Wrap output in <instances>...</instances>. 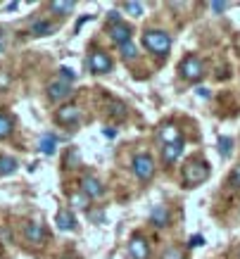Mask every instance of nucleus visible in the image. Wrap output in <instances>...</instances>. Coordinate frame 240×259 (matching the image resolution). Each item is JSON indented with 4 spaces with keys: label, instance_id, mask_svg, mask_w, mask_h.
<instances>
[{
    "label": "nucleus",
    "instance_id": "21",
    "mask_svg": "<svg viewBox=\"0 0 240 259\" xmlns=\"http://www.w3.org/2000/svg\"><path fill=\"white\" fill-rule=\"evenodd\" d=\"M119 50H122V57H124V60H136V55H138V53H136V46H133L131 40L124 43V46H119Z\"/></svg>",
    "mask_w": 240,
    "mask_h": 259
},
{
    "label": "nucleus",
    "instance_id": "20",
    "mask_svg": "<svg viewBox=\"0 0 240 259\" xmlns=\"http://www.w3.org/2000/svg\"><path fill=\"white\" fill-rule=\"evenodd\" d=\"M10 134H12V119L0 112V138H8Z\"/></svg>",
    "mask_w": 240,
    "mask_h": 259
},
{
    "label": "nucleus",
    "instance_id": "16",
    "mask_svg": "<svg viewBox=\"0 0 240 259\" xmlns=\"http://www.w3.org/2000/svg\"><path fill=\"white\" fill-rule=\"evenodd\" d=\"M150 219H152V224H155V226H167V224H169V212H167V207H162V204L152 207Z\"/></svg>",
    "mask_w": 240,
    "mask_h": 259
},
{
    "label": "nucleus",
    "instance_id": "2",
    "mask_svg": "<svg viewBox=\"0 0 240 259\" xmlns=\"http://www.w3.org/2000/svg\"><path fill=\"white\" fill-rule=\"evenodd\" d=\"M209 164L205 159H190L186 164V171H183V181H186L188 186H197L202 183L205 179H209Z\"/></svg>",
    "mask_w": 240,
    "mask_h": 259
},
{
    "label": "nucleus",
    "instance_id": "28",
    "mask_svg": "<svg viewBox=\"0 0 240 259\" xmlns=\"http://www.w3.org/2000/svg\"><path fill=\"white\" fill-rule=\"evenodd\" d=\"M195 93H197V98H205V100L212 95V93H209V88H205V86H197V88H195Z\"/></svg>",
    "mask_w": 240,
    "mask_h": 259
},
{
    "label": "nucleus",
    "instance_id": "25",
    "mask_svg": "<svg viewBox=\"0 0 240 259\" xmlns=\"http://www.w3.org/2000/svg\"><path fill=\"white\" fill-rule=\"evenodd\" d=\"M71 202H74L76 209H84L86 204H88V197H86L84 193H74V195H71Z\"/></svg>",
    "mask_w": 240,
    "mask_h": 259
},
{
    "label": "nucleus",
    "instance_id": "18",
    "mask_svg": "<svg viewBox=\"0 0 240 259\" xmlns=\"http://www.w3.org/2000/svg\"><path fill=\"white\" fill-rule=\"evenodd\" d=\"M55 31V26L50 22H36L31 26V33L33 36H48V33H53Z\"/></svg>",
    "mask_w": 240,
    "mask_h": 259
},
{
    "label": "nucleus",
    "instance_id": "1",
    "mask_svg": "<svg viewBox=\"0 0 240 259\" xmlns=\"http://www.w3.org/2000/svg\"><path fill=\"white\" fill-rule=\"evenodd\" d=\"M143 46L155 53V55H167L171 48V36L167 31H159V29H152V31L143 33Z\"/></svg>",
    "mask_w": 240,
    "mask_h": 259
},
{
    "label": "nucleus",
    "instance_id": "3",
    "mask_svg": "<svg viewBox=\"0 0 240 259\" xmlns=\"http://www.w3.org/2000/svg\"><path fill=\"white\" fill-rule=\"evenodd\" d=\"M133 174L138 176L140 181H150L155 176V159L145 155V152H140L133 157Z\"/></svg>",
    "mask_w": 240,
    "mask_h": 259
},
{
    "label": "nucleus",
    "instance_id": "32",
    "mask_svg": "<svg viewBox=\"0 0 240 259\" xmlns=\"http://www.w3.org/2000/svg\"><path fill=\"white\" fill-rule=\"evenodd\" d=\"M102 134H105V138H114V136H116V131H114V128H105Z\"/></svg>",
    "mask_w": 240,
    "mask_h": 259
},
{
    "label": "nucleus",
    "instance_id": "6",
    "mask_svg": "<svg viewBox=\"0 0 240 259\" xmlns=\"http://www.w3.org/2000/svg\"><path fill=\"white\" fill-rule=\"evenodd\" d=\"M88 67H91L93 74H107V71L112 69V60H109V55H105L102 50H95L93 55L88 57Z\"/></svg>",
    "mask_w": 240,
    "mask_h": 259
},
{
    "label": "nucleus",
    "instance_id": "17",
    "mask_svg": "<svg viewBox=\"0 0 240 259\" xmlns=\"http://www.w3.org/2000/svg\"><path fill=\"white\" fill-rule=\"evenodd\" d=\"M17 159L15 157H0V176H10L17 171Z\"/></svg>",
    "mask_w": 240,
    "mask_h": 259
},
{
    "label": "nucleus",
    "instance_id": "31",
    "mask_svg": "<svg viewBox=\"0 0 240 259\" xmlns=\"http://www.w3.org/2000/svg\"><path fill=\"white\" fill-rule=\"evenodd\" d=\"M212 10H214V12H224L226 3H212Z\"/></svg>",
    "mask_w": 240,
    "mask_h": 259
},
{
    "label": "nucleus",
    "instance_id": "9",
    "mask_svg": "<svg viewBox=\"0 0 240 259\" xmlns=\"http://www.w3.org/2000/svg\"><path fill=\"white\" fill-rule=\"evenodd\" d=\"M157 138H159L162 145H171V143L181 141V134H178V128L174 124H162L157 128Z\"/></svg>",
    "mask_w": 240,
    "mask_h": 259
},
{
    "label": "nucleus",
    "instance_id": "5",
    "mask_svg": "<svg viewBox=\"0 0 240 259\" xmlns=\"http://www.w3.org/2000/svg\"><path fill=\"white\" fill-rule=\"evenodd\" d=\"M81 193H84L88 200H98V197L105 195V186L95 176H84L81 179Z\"/></svg>",
    "mask_w": 240,
    "mask_h": 259
},
{
    "label": "nucleus",
    "instance_id": "12",
    "mask_svg": "<svg viewBox=\"0 0 240 259\" xmlns=\"http://www.w3.org/2000/svg\"><path fill=\"white\" fill-rule=\"evenodd\" d=\"M48 95H50L53 100H64V98L71 95V83H67V81H55V83L48 86Z\"/></svg>",
    "mask_w": 240,
    "mask_h": 259
},
{
    "label": "nucleus",
    "instance_id": "29",
    "mask_svg": "<svg viewBox=\"0 0 240 259\" xmlns=\"http://www.w3.org/2000/svg\"><path fill=\"white\" fill-rule=\"evenodd\" d=\"M202 243H205V240H202V236H193L190 240H188V245H190V247H200Z\"/></svg>",
    "mask_w": 240,
    "mask_h": 259
},
{
    "label": "nucleus",
    "instance_id": "24",
    "mask_svg": "<svg viewBox=\"0 0 240 259\" xmlns=\"http://www.w3.org/2000/svg\"><path fill=\"white\" fill-rule=\"evenodd\" d=\"M228 183H231L235 190H240V164H235L233 166V171H231V176H228Z\"/></svg>",
    "mask_w": 240,
    "mask_h": 259
},
{
    "label": "nucleus",
    "instance_id": "27",
    "mask_svg": "<svg viewBox=\"0 0 240 259\" xmlns=\"http://www.w3.org/2000/svg\"><path fill=\"white\" fill-rule=\"evenodd\" d=\"M162 259H183V252L176 250V247H169V250L164 252V257Z\"/></svg>",
    "mask_w": 240,
    "mask_h": 259
},
{
    "label": "nucleus",
    "instance_id": "8",
    "mask_svg": "<svg viewBox=\"0 0 240 259\" xmlns=\"http://www.w3.org/2000/svg\"><path fill=\"white\" fill-rule=\"evenodd\" d=\"M109 38L114 40V43H119V46H124V43L131 40V29H129L124 22L109 24Z\"/></svg>",
    "mask_w": 240,
    "mask_h": 259
},
{
    "label": "nucleus",
    "instance_id": "10",
    "mask_svg": "<svg viewBox=\"0 0 240 259\" xmlns=\"http://www.w3.org/2000/svg\"><path fill=\"white\" fill-rule=\"evenodd\" d=\"M129 254L133 259H147L150 250H147V240L143 236H133L131 243H129Z\"/></svg>",
    "mask_w": 240,
    "mask_h": 259
},
{
    "label": "nucleus",
    "instance_id": "30",
    "mask_svg": "<svg viewBox=\"0 0 240 259\" xmlns=\"http://www.w3.org/2000/svg\"><path fill=\"white\" fill-rule=\"evenodd\" d=\"M109 19H112V24H119L122 22V15H119L116 10H112V12H109Z\"/></svg>",
    "mask_w": 240,
    "mask_h": 259
},
{
    "label": "nucleus",
    "instance_id": "22",
    "mask_svg": "<svg viewBox=\"0 0 240 259\" xmlns=\"http://www.w3.org/2000/svg\"><path fill=\"white\" fill-rule=\"evenodd\" d=\"M231 148H233V141L226 136V138H219V152L224 155V157H228L231 155Z\"/></svg>",
    "mask_w": 240,
    "mask_h": 259
},
{
    "label": "nucleus",
    "instance_id": "11",
    "mask_svg": "<svg viewBox=\"0 0 240 259\" xmlns=\"http://www.w3.org/2000/svg\"><path fill=\"white\" fill-rule=\"evenodd\" d=\"M24 238H26L29 243H33V245H41V243H43V238H46V231H43V226H41V224L29 221V224L24 226Z\"/></svg>",
    "mask_w": 240,
    "mask_h": 259
},
{
    "label": "nucleus",
    "instance_id": "23",
    "mask_svg": "<svg viewBox=\"0 0 240 259\" xmlns=\"http://www.w3.org/2000/svg\"><path fill=\"white\" fill-rule=\"evenodd\" d=\"M124 10L131 17H143V5L140 3H124Z\"/></svg>",
    "mask_w": 240,
    "mask_h": 259
},
{
    "label": "nucleus",
    "instance_id": "13",
    "mask_svg": "<svg viewBox=\"0 0 240 259\" xmlns=\"http://www.w3.org/2000/svg\"><path fill=\"white\" fill-rule=\"evenodd\" d=\"M181 152H183V141L178 143H171V145H164L162 148V157L167 164H171V162H176L178 157H181Z\"/></svg>",
    "mask_w": 240,
    "mask_h": 259
},
{
    "label": "nucleus",
    "instance_id": "19",
    "mask_svg": "<svg viewBox=\"0 0 240 259\" xmlns=\"http://www.w3.org/2000/svg\"><path fill=\"white\" fill-rule=\"evenodd\" d=\"M50 10H53L55 15H69L71 10H74V3H60V0H55V3H50Z\"/></svg>",
    "mask_w": 240,
    "mask_h": 259
},
{
    "label": "nucleus",
    "instance_id": "26",
    "mask_svg": "<svg viewBox=\"0 0 240 259\" xmlns=\"http://www.w3.org/2000/svg\"><path fill=\"white\" fill-rule=\"evenodd\" d=\"M60 76H62V81H67V83H69V81L76 79V71L71 69V67H62V69H60Z\"/></svg>",
    "mask_w": 240,
    "mask_h": 259
},
{
    "label": "nucleus",
    "instance_id": "4",
    "mask_svg": "<svg viewBox=\"0 0 240 259\" xmlns=\"http://www.w3.org/2000/svg\"><path fill=\"white\" fill-rule=\"evenodd\" d=\"M178 71H181V76L188 81H197L205 74V67H202V62L197 60L195 55H188L183 62H181V67H178Z\"/></svg>",
    "mask_w": 240,
    "mask_h": 259
},
{
    "label": "nucleus",
    "instance_id": "15",
    "mask_svg": "<svg viewBox=\"0 0 240 259\" xmlns=\"http://www.w3.org/2000/svg\"><path fill=\"white\" fill-rule=\"evenodd\" d=\"M38 148H41V152H43V155H48V157H53V155H55V150H57V138H55L53 134H46L43 138H41Z\"/></svg>",
    "mask_w": 240,
    "mask_h": 259
},
{
    "label": "nucleus",
    "instance_id": "14",
    "mask_svg": "<svg viewBox=\"0 0 240 259\" xmlns=\"http://www.w3.org/2000/svg\"><path fill=\"white\" fill-rule=\"evenodd\" d=\"M55 224H57V228H62V231H71V228L76 226V219H74V214H71L69 209H60Z\"/></svg>",
    "mask_w": 240,
    "mask_h": 259
},
{
    "label": "nucleus",
    "instance_id": "7",
    "mask_svg": "<svg viewBox=\"0 0 240 259\" xmlns=\"http://www.w3.org/2000/svg\"><path fill=\"white\" fill-rule=\"evenodd\" d=\"M55 117H57V121H60V124L71 126V124H76L78 119H81V110H78V107H74V105H67V107H60Z\"/></svg>",
    "mask_w": 240,
    "mask_h": 259
}]
</instances>
